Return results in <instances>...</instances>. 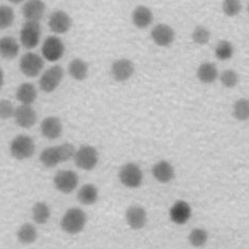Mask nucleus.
I'll use <instances>...</instances> for the list:
<instances>
[{
  "instance_id": "32",
  "label": "nucleus",
  "mask_w": 249,
  "mask_h": 249,
  "mask_svg": "<svg viewBox=\"0 0 249 249\" xmlns=\"http://www.w3.org/2000/svg\"><path fill=\"white\" fill-rule=\"evenodd\" d=\"M211 31L203 25H196L192 33L193 41L198 45H205L211 40Z\"/></svg>"
},
{
  "instance_id": "36",
  "label": "nucleus",
  "mask_w": 249,
  "mask_h": 249,
  "mask_svg": "<svg viewBox=\"0 0 249 249\" xmlns=\"http://www.w3.org/2000/svg\"><path fill=\"white\" fill-rule=\"evenodd\" d=\"M59 152H60V156L62 162H68L71 159H74L76 154V147L71 143H63L61 145H58Z\"/></svg>"
},
{
  "instance_id": "37",
  "label": "nucleus",
  "mask_w": 249,
  "mask_h": 249,
  "mask_svg": "<svg viewBox=\"0 0 249 249\" xmlns=\"http://www.w3.org/2000/svg\"><path fill=\"white\" fill-rule=\"evenodd\" d=\"M3 81H4V75H3V71H2L1 68H0V89L2 88Z\"/></svg>"
},
{
  "instance_id": "10",
  "label": "nucleus",
  "mask_w": 249,
  "mask_h": 249,
  "mask_svg": "<svg viewBox=\"0 0 249 249\" xmlns=\"http://www.w3.org/2000/svg\"><path fill=\"white\" fill-rule=\"evenodd\" d=\"M135 74V64L132 60L121 58L114 61L110 67V75L117 82H125Z\"/></svg>"
},
{
  "instance_id": "31",
  "label": "nucleus",
  "mask_w": 249,
  "mask_h": 249,
  "mask_svg": "<svg viewBox=\"0 0 249 249\" xmlns=\"http://www.w3.org/2000/svg\"><path fill=\"white\" fill-rule=\"evenodd\" d=\"M233 45L228 40H221L214 49V55L219 60L226 61L233 56Z\"/></svg>"
},
{
  "instance_id": "13",
  "label": "nucleus",
  "mask_w": 249,
  "mask_h": 249,
  "mask_svg": "<svg viewBox=\"0 0 249 249\" xmlns=\"http://www.w3.org/2000/svg\"><path fill=\"white\" fill-rule=\"evenodd\" d=\"M192 206L184 200L176 201L169 209V219L177 225H184L192 218Z\"/></svg>"
},
{
  "instance_id": "12",
  "label": "nucleus",
  "mask_w": 249,
  "mask_h": 249,
  "mask_svg": "<svg viewBox=\"0 0 249 249\" xmlns=\"http://www.w3.org/2000/svg\"><path fill=\"white\" fill-rule=\"evenodd\" d=\"M48 24L54 34L62 35L71 30V18L65 11L56 10L50 15Z\"/></svg>"
},
{
  "instance_id": "4",
  "label": "nucleus",
  "mask_w": 249,
  "mask_h": 249,
  "mask_svg": "<svg viewBox=\"0 0 249 249\" xmlns=\"http://www.w3.org/2000/svg\"><path fill=\"white\" fill-rule=\"evenodd\" d=\"M64 77V71L60 65H53L45 70L39 79V88L47 94L56 90Z\"/></svg>"
},
{
  "instance_id": "20",
  "label": "nucleus",
  "mask_w": 249,
  "mask_h": 249,
  "mask_svg": "<svg viewBox=\"0 0 249 249\" xmlns=\"http://www.w3.org/2000/svg\"><path fill=\"white\" fill-rule=\"evenodd\" d=\"M20 51L19 43L14 37L3 36L0 38V56L6 60L15 59Z\"/></svg>"
},
{
  "instance_id": "35",
  "label": "nucleus",
  "mask_w": 249,
  "mask_h": 249,
  "mask_svg": "<svg viewBox=\"0 0 249 249\" xmlns=\"http://www.w3.org/2000/svg\"><path fill=\"white\" fill-rule=\"evenodd\" d=\"M15 109L16 107H14V106H13V103L10 100H0V119L8 120L10 118L14 117Z\"/></svg>"
},
{
  "instance_id": "33",
  "label": "nucleus",
  "mask_w": 249,
  "mask_h": 249,
  "mask_svg": "<svg viewBox=\"0 0 249 249\" xmlns=\"http://www.w3.org/2000/svg\"><path fill=\"white\" fill-rule=\"evenodd\" d=\"M220 81L226 89H233L239 83V74L233 70H226L220 75Z\"/></svg>"
},
{
  "instance_id": "18",
  "label": "nucleus",
  "mask_w": 249,
  "mask_h": 249,
  "mask_svg": "<svg viewBox=\"0 0 249 249\" xmlns=\"http://www.w3.org/2000/svg\"><path fill=\"white\" fill-rule=\"evenodd\" d=\"M152 175L154 178L162 184H166L175 178V167L172 163L166 160H161L155 163L152 168Z\"/></svg>"
},
{
  "instance_id": "14",
  "label": "nucleus",
  "mask_w": 249,
  "mask_h": 249,
  "mask_svg": "<svg viewBox=\"0 0 249 249\" xmlns=\"http://www.w3.org/2000/svg\"><path fill=\"white\" fill-rule=\"evenodd\" d=\"M15 122L18 126L21 128H31L37 122V113L36 110L32 107V106L27 104H20L15 109L14 117Z\"/></svg>"
},
{
  "instance_id": "39",
  "label": "nucleus",
  "mask_w": 249,
  "mask_h": 249,
  "mask_svg": "<svg viewBox=\"0 0 249 249\" xmlns=\"http://www.w3.org/2000/svg\"><path fill=\"white\" fill-rule=\"evenodd\" d=\"M247 13L249 14V3H248V5H247Z\"/></svg>"
},
{
  "instance_id": "9",
  "label": "nucleus",
  "mask_w": 249,
  "mask_h": 249,
  "mask_svg": "<svg viewBox=\"0 0 249 249\" xmlns=\"http://www.w3.org/2000/svg\"><path fill=\"white\" fill-rule=\"evenodd\" d=\"M79 184V177L73 170H59L54 177V185L62 194L73 193Z\"/></svg>"
},
{
  "instance_id": "30",
  "label": "nucleus",
  "mask_w": 249,
  "mask_h": 249,
  "mask_svg": "<svg viewBox=\"0 0 249 249\" xmlns=\"http://www.w3.org/2000/svg\"><path fill=\"white\" fill-rule=\"evenodd\" d=\"M15 21V12L9 5H0V31L11 28Z\"/></svg>"
},
{
  "instance_id": "21",
  "label": "nucleus",
  "mask_w": 249,
  "mask_h": 249,
  "mask_svg": "<svg viewBox=\"0 0 249 249\" xmlns=\"http://www.w3.org/2000/svg\"><path fill=\"white\" fill-rule=\"evenodd\" d=\"M16 99L20 104L32 106L37 99V89L31 82L21 83L16 89Z\"/></svg>"
},
{
  "instance_id": "28",
  "label": "nucleus",
  "mask_w": 249,
  "mask_h": 249,
  "mask_svg": "<svg viewBox=\"0 0 249 249\" xmlns=\"http://www.w3.org/2000/svg\"><path fill=\"white\" fill-rule=\"evenodd\" d=\"M232 116L235 120L244 122L249 120V99L240 98L233 103Z\"/></svg>"
},
{
  "instance_id": "8",
  "label": "nucleus",
  "mask_w": 249,
  "mask_h": 249,
  "mask_svg": "<svg viewBox=\"0 0 249 249\" xmlns=\"http://www.w3.org/2000/svg\"><path fill=\"white\" fill-rule=\"evenodd\" d=\"M42 57L50 62H57L64 56L65 45L60 38L52 35L45 38L41 48Z\"/></svg>"
},
{
  "instance_id": "5",
  "label": "nucleus",
  "mask_w": 249,
  "mask_h": 249,
  "mask_svg": "<svg viewBox=\"0 0 249 249\" xmlns=\"http://www.w3.org/2000/svg\"><path fill=\"white\" fill-rule=\"evenodd\" d=\"M20 43L27 50L35 49L41 39V25L38 21H25L20 30Z\"/></svg>"
},
{
  "instance_id": "27",
  "label": "nucleus",
  "mask_w": 249,
  "mask_h": 249,
  "mask_svg": "<svg viewBox=\"0 0 249 249\" xmlns=\"http://www.w3.org/2000/svg\"><path fill=\"white\" fill-rule=\"evenodd\" d=\"M37 228L32 223H24V224L19 227L17 231V239L21 244L29 245L34 243L37 240Z\"/></svg>"
},
{
  "instance_id": "6",
  "label": "nucleus",
  "mask_w": 249,
  "mask_h": 249,
  "mask_svg": "<svg viewBox=\"0 0 249 249\" xmlns=\"http://www.w3.org/2000/svg\"><path fill=\"white\" fill-rule=\"evenodd\" d=\"M118 177L121 184L127 188H138L143 182L142 169L139 165L132 162L126 163L120 168Z\"/></svg>"
},
{
  "instance_id": "1",
  "label": "nucleus",
  "mask_w": 249,
  "mask_h": 249,
  "mask_svg": "<svg viewBox=\"0 0 249 249\" xmlns=\"http://www.w3.org/2000/svg\"><path fill=\"white\" fill-rule=\"evenodd\" d=\"M87 222L88 215L83 209L79 207H71L63 214L60 225L65 233L77 234L83 231Z\"/></svg>"
},
{
  "instance_id": "11",
  "label": "nucleus",
  "mask_w": 249,
  "mask_h": 249,
  "mask_svg": "<svg viewBox=\"0 0 249 249\" xmlns=\"http://www.w3.org/2000/svg\"><path fill=\"white\" fill-rule=\"evenodd\" d=\"M150 37L154 43L161 48H167L175 41V30L166 23H159L150 32Z\"/></svg>"
},
{
  "instance_id": "2",
  "label": "nucleus",
  "mask_w": 249,
  "mask_h": 249,
  "mask_svg": "<svg viewBox=\"0 0 249 249\" xmlns=\"http://www.w3.org/2000/svg\"><path fill=\"white\" fill-rule=\"evenodd\" d=\"M35 142L30 136L19 135L16 136L10 143V153L13 158L22 161L32 158L35 154Z\"/></svg>"
},
{
  "instance_id": "22",
  "label": "nucleus",
  "mask_w": 249,
  "mask_h": 249,
  "mask_svg": "<svg viewBox=\"0 0 249 249\" xmlns=\"http://www.w3.org/2000/svg\"><path fill=\"white\" fill-rule=\"evenodd\" d=\"M219 77V71L213 62H203L196 69V78L204 84L213 83Z\"/></svg>"
},
{
  "instance_id": "19",
  "label": "nucleus",
  "mask_w": 249,
  "mask_h": 249,
  "mask_svg": "<svg viewBox=\"0 0 249 249\" xmlns=\"http://www.w3.org/2000/svg\"><path fill=\"white\" fill-rule=\"evenodd\" d=\"M132 21L137 29H147L154 21V14L146 5L136 6L132 13Z\"/></svg>"
},
{
  "instance_id": "26",
  "label": "nucleus",
  "mask_w": 249,
  "mask_h": 249,
  "mask_svg": "<svg viewBox=\"0 0 249 249\" xmlns=\"http://www.w3.org/2000/svg\"><path fill=\"white\" fill-rule=\"evenodd\" d=\"M32 218L36 224H47L51 218L50 206L45 202H37L32 208Z\"/></svg>"
},
{
  "instance_id": "7",
  "label": "nucleus",
  "mask_w": 249,
  "mask_h": 249,
  "mask_svg": "<svg viewBox=\"0 0 249 249\" xmlns=\"http://www.w3.org/2000/svg\"><path fill=\"white\" fill-rule=\"evenodd\" d=\"M44 68L43 57L33 52L25 53L19 61V70L29 78H34L41 74Z\"/></svg>"
},
{
  "instance_id": "24",
  "label": "nucleus",
  "mask_w": 249,
  "mask_h": 249,
  "mask_svg": "<svg viewBox=\"0 0 249 249\" xmlns=\"http://www.w3.org/2000/svg\"><path fill=\"white\" fill-rule=\"evenodd\" d=\"M98 198H99V191L96 185L90 183L82 185L77 194V199L82 205H93L98 201Z\"/></svg>"
},
{
  "instance_id": "38",
  "label": "nucleus",
  "mask_w": 249,
  "mask_h": 249,
  "mask_svg": "<svg viewBox=\"0 0 249 249\" xmlns=\"http://www.w3.org/2000/svg\"><path fill=\"white\" fill-rule=\"evenodd\" d=\"M10 2H12V3H14V4H19V3H21V2H23L24 0H9Z\"/></svg>"
},
{
  "instance_id": "34",
  "label": "nucleus",
  "mask_w": 249,
  "mask_h": 249,
  "mask_svg": "<svg viewBox=\"0 0 249 249\" xmlns=\"http://www.w3.org/2000/svg\"><path fill=\"white\" fill-rule=\"evenodd\" d=\"M222 10L223 13L228 17H234L239 15L242 10L241 0H223Z\"/></svg>"
},
{
  "instance_id": "17",
  "label": "nucleus",
  "mask_w": 249,
  "mask_h": 249,
  "mask_svg": "<svg viewBox=\"0 0 249 249\" xmlns=\"http://www.w3.org/2000/svg\"><path fill=\"white\" fill-rule=\"evenodd\" d=\"M45 3L42 0H28L21 8L22 16L25 21H38L40 22L45 13Z\"/></svg>"
},
{
  "instance_id": "3",
  "label": "nucleus",
  "mask_w": 249,
  "mask_h": 249,
  "mask_svg": "<svg viewBox=\"0 0 249 249\" xmlns=\"http://www.w3.org/2000/svg\"><path fill=\"white\" fill-rule=\"evenodd\" d=\"M74 161L78 168L82 170H93L99 162V153L93 145L83 144L76 150Z\"/></svg>"
},
{
  "instance_id": "16",
  "label": "nucleus",
  "mask_w": 249,
  "mask_h": 249,
  "mask_svg": "<svg viewBox=\"0 0 249 249\" xmlns=\"http://www.w3.org/2000/svg\"><path fill=\"white\" fill-rule=\"evenodd\" d=\"M40 132L44 138L49 140H56L60 138L63 132V125L58 117L49 116L44 118L40 124Z\"/></svg>"
},
{
  "instance_id": "25",
  "label": "nucleus",
  "mask_w": 249,
  "mask_h": 249,
  "mask_svg": "<svg viewBox=\"0 0 249 249\" xmlns=\"http://www.w3.org/2000/svg\"><path fill=\"white\" fill-rule=\"evenodd\" d=\"M39 161H40L41 164L47 168H53L58 164H60V163H62V159L58 146L47 147L43 149L40 153V156H39Z\"/></svg>"
},
{
  "instance_id": "15",
  "label": "nucleus",
  "mask_w": 249,
  "mask_h": 249,
  "mask_svg": "<svg viewBox=\"0 0 249 249\" xmlns=\"http://www.w3.org/2000/svg\"><path fill=\"white\" fill-rule=\"evenodd\" d=\"M127 225L134 231H140L147 223V213L140 205H130L125 212Z\"/></svg>"
},
{
  "instance_id": "29",
  "label": "nucleus",
  "mask_w": 249,
  "mask_h": 249,
  "mask_svg": "<svg viewBox=\"0 0 249 249\" xmlns=\"http://www.w3.org/2000/svg\"><path fill=\"white\" fill-rule=\"evenodd\" d=\"M208 241V232L204 228H194L188 234V242L193 247H203Z\"/></svg>"
},
{
  "instance_id": "23",
  "label": "nucleus",
  "mask_w": 249,
  "mask_h": 249,
  "mask_svg": "<svg viewBox=\"0 0 249 249\" xmlns=\"http://www.w3.org/2000/svg\"><path fill=\"white\" fill-rule=\"evenodd\" d=\"M69 75L76 81H83L89 75V64L81 58H74L69 63Z\"/></svg>"
}]
</instances>
